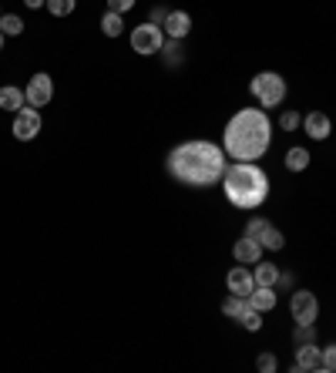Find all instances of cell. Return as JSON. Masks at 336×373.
<instances>
[{"mask_svg": "<svg viewBox=\"0 0 336 373\" xmlns=\"http://www.w3.org/2000/svg\"><path fill=\"white\" fill-rule=\"evenodd\" d=\"M320 347H316V339L313 343H296V360L289 370L293 373H310V370H320Z\"/></svg>", "mask_w": 336, "mask_h": 373, "instance_id": "obj_10", "label": "cell"}, {"mask_svg": "<svg viewBox=\"0 0 336 373\" xmlns=\"http://www.w3.org/2000/svg\"><path fill=\"white\" fill-rule=\"evenodd\" d=\"M24 7H31V11H37V7H48V0H24Z\"/></svg>", "mask_w": 336, "mask_h": 373, "instance_id": "obj_31", "label": "cell"}, {"mask_svg": "<svg viewBox=\"0 0 336 373\" xmlns=\"http://www.w3.org/2000/svg\"><path fill=\"white\" fill-rule=\"evenodd\" d=\"M162 31H165L168 41H185V37L192 34V14L189 11H168Z\"/></svg>", "mask_w": 336, "mask_h": 373, "instance_id": "obj_9", "label": "cell"}, {"mask_svg": "<svg viewBox=\"0 0 336 373\" xmlns=\"http://www.w3.org/2000/svg\"><path fill=\"white\" fill-rule=\"evenodd\" d=\"M162 47H165V31H162L158 24L145 21V24H138V27H132V51L135 54L152 58V54H162Z\"/></svg>", "mask_w": 336, "mask_h": 373, "instance_id": "obj_5", "label": "cell"}, {"mask_svg": "<svg viewBox=\"0 0 336 373\" xmlns=\"http://www.w3.org/2000/svg\"><path fill=\"white\" fill-rule=\"evenodd\" d=\"M0 17H4V7H0Z\"/></svg>", "mask_w": 336, "mask_h": 373, "instance_id": "obj_33", "label": "cell"}, {"mask_svg": "<svg viewBox=\"0 0 336 373\" xmlns=\"http://www.w3.org/2000/svg\"><path fill=\"white\" fill-rule=\"evenodd\" d=\"M289 313H293V323H316L320 300H316L310 290H296L289 296Z\"/></svg>", "mask_w": 336, "mask_h": 373, "instance_id": "obj_6", "label": "cell"}, {"mask_svg": "<svg viewBox=\"0 0 336 373\" xmlns=\"http://www.w3.org/2000/svg\"><path fill=\"white\" fill-rule=\"evenodd\" d=\"M256 370L259 373H276L279 370V357L276 353H269V350L259 353V357H256Z\"/></svg>", "mask_w": 336, "mask_h": 373, "instance_id": "obj_23", "label": "cell"}, {"mask_svg": "<svg viewBox=\"0 0 336 373\" xmlns=\"http://www.w3.org/2000/svg\"><path fill=\"white\" fill-rule=\"evenodd\" d=\"M249 94L256 98V105L269 111V108H279L286 101V78L276 74V71H259L249 81Z\"/></svg>", "mask_w": 336, "mask_h": 373, "instance_id": "obj_4", "label": "cell"}, {"mask_svg": "<svg viewBox=\"0 0 336 373\" xmlns=\"http://www.w3.org/2000/svg\"><path fill=\"white\" fill-rule=\"evenodd\" d=\"M236 323H239L242 329H249V333H259V329H263V313H259V310H252V306H246Z\"/></svg>", "mask_w": 336, "mask_h": 373, "instance_id": "obj_21", "label": "cell"}, {"mask_svg": "<svg viewBox=\"0 0 336 373\" xmlns=\"http://www.w3.org/2000/svg\"><path fill=\"white\" fill-rule=\"evenodd\" d=\"M269 175L256 162H232L222 175V192L236 209H259L266 198H269Z\"/></svg>", "mask_w": 336, "mask_h": 373, "instance_id": "obj_3", "label": "cell"}, {"mask_svg": "<svg viewBox=\"0 0 336 373\" xmlns=\"http://www.w3.org/2000/svg\"><path fill=\"white\" fill-rule=\"evenodd\" d=\"M320 370H323V373H336V343H330V347L320 353Z\"/></svg>", "mask_w": 336, "mask_h": 373, "instance_id": "obj_27", "label": "cell"}, {"mask_svg": "<svg viewBox=\"0 0 336 373\" xmlns=\"http://www.w3.org/2000/svg\"><path fill=\"white\" fill-rule=\"evenodd\" d=\"M165 168L168 175L182 182V185L189 188H212L222 182L229 168V155L212 145V141L205 138H195V141H182L175 145L165 158Z\"/></svg>", "mask_w": 336, "mask_h": 373, "instance_id": "obj_1", "label": "cell"}, {"mask_svg": "<svg viewBox=\"0 0 336 373\" xmlns=\"http://www.w3.org/2000/svg\"><path fill=\"white\" fill-rule=\"evenodd\" d=\"M121 31H125V21H121V14L105 11V17H101V34H105V37H121Z\"/></svg>", "mask_w": 336, "mask_h": 373, "instance_id": "obj_20", "label": "cell"}, {"mask_svg": "<svg viewBox=\"0 0 336 373\" xmlns=\"http://www.w3.org/2000/svg\"><path fill=\"white\" fill-rule=\"evenodd\" d=\"M252 280H256V286H279V269L276 262H256V269H252Z\"/></svg>", "mask_w": 336, "mask_h": 373, "instance_id": "obj_16", "label": "cell"}, {"mask_svg": "<svg viewBox=\"0 0 336 373\" xmlns=\"http://www.w3.org/2000/svg\"><path fill=\"white\" fill-rule=\"evenodd\" d=\"M310 162H313L310 152H306V148H300V145L286 152V168H289V172H306V168H310Z\"/></svg>", "mask_w": 336, "mask_h": 373, "instance_id": "obj_18", "label": "cell"}, {"mask_svg": "<svg viewBox=\"0 0 336 373\" xmlns=\"http://www.w3.org/2000/svg\"><path fill=\"white\" fill-rule=\"evenodd\" d=\"M246 306H249V300H246V296H229V300H222V316H229V320H239Z\"/></svg>", "mask_w": 336, "mask_h": 373, "instance_id": "obj_22", "label": "cell"}, {"mask_svg": "<svg viewBox=\"0 0 336 373\" xmlns=\"http://www.w3.org/2000/svg\"><path fill=\"white\" fill-rule=\"evenodd\" d=\"M313 339H316V323H296L293 343H313Z\"/></svg>", "mask_w": 336, "mask_h": 373, "instance_id": "obj_24", "label": "cell"}, {"mask_svg": "<svg viewBox=\"0 0 336 373\" xmlns=\"http://www.w3.org/2000/svg\"><path fill=\"white\" fill-rule=\"evenodd\" d=\"M226 286L232 296H246L249 300V292L256 290V280H252V269L249 266H236V269H229V276H226Z\"/></svg>", "mask_w": 336, "mask_h": 373, "instance_id": "obj_11", "label": "cell"}, {"mask_svg": "<svg viewBox=\"0 0 336 373\" xmlns=\"http://www.w3.org/2000/svg\"><path fill=\"white\" fill-rule=\"evenodd\" d=\"M303 131H306L313 141H326L333 135V121H330L326 111H310V115L303 118Z\"/></svg>", "mask_w": 336, "mask_h": 373, "instance_id": "obj_12", "label": "cell"}, {"mask_svg": "<svg viewBox=\"0 0 336 373\" xmlns=\"http://www.w3.org/2000/svg\"><path fill=\"white\" fill-rule=\"evenodd\" d=\"M24 94H27V105H31V108H44V105H51V98H54V81H51L48 71H37L34 78L27 81Z\"/></svg>", "mask_w": 336, "mask_h": 373, "instance_id": "obj_8", "label": "cell"}, {"mask_svg": "<svg viewBox=\"0 0 336 373\" xmlns=\"http://www.w3.org/2000/svg\"><path fill=\"white\" fill-rule=\"evenodd\" d=\"M279 128H283V131L303 128V115H300V111H283V115H279Z\"/></svg>", "mask_w": 336, "mask_h": 373, "instance_id": "obj_26", "label": "cell"}, {"mask_svg": "<svg viewBox=\"0 0 336 373\" xmlns=\"http://www.w3.org/2000/svg\"><path fill=\"white\" fill-rule=\"evenodd\" d=\"M24 105H27L24 88H14V84H4V88H0V108H4V111L17 115V111H21Z\"/></svg>", "mask_w": 336, "mask_h": 373, "instance_id": "obj_14", "label": "cell"}, {"mask_svg": "<svg viewBox=\"0 0 336 373\" xmlns=\"http://www.w3.org/2000/svg\"><path fill=\"white\" fill-rule=\"evenodd\" d=\"M259 245H263V249H269V252H279V249L286 245V235H283L276 225L269 222V225L263 229V235H259Z\"/></svg>", "mask_w": 336, "mask_h": 373, "instance_id": "obj_17", "label": "cell"}, {"mask_svg": "<svg viewBox=\"0 0 336 373\" xmlns=\"http://www.w3.org/2000/svg\"><path fill=\"white\" fill-rule=\"evenodd\" d=\"M0 51H4V31H0Z\"/></svg>", "mask_w": 336, "mask_h": 373, "instance_id": "obj_32", "label": "cell"}, {"mask_svg": "<svg viewBox=\"0 0 336 373\" xmlns=\"http://www.w3.org/2000/svg\"><path fill=\"white\" fill-rule=\"evenodd\" d=\"M249 306L259 310V313L276 310V286H256V290L249 292Z\"/></svg>", "mask_w": 336, "mask_h": 373, "instance_id": "obj_15", "label": "cell"}, {"mask_svg": "<svg viewBox=\"0 0 336 373\" xmlns=\"http://www.w3.org/2000/svg\"><path fill=\"white\" fill-rule=\"evenodd\" d=\"M0 31H4V37H21L24 34V17L21 14H4L0 17Z\"/></svg>", "mask_w": 336, "mask_h": 373, "instance_id": "obj_19", "label": "cell"}, {"mask_svg": "<svg viewBox=\"0 0 336 373\" xmlns=\"http://www.w3.org/2000/svg\"><path fill=\"white\" fill-rule=\"evenodd\" d=\"M74 7H78V0H48V11L54 17H68V14H74Z\"/></svg>", "mask_w": 336, "mask_h": 373, "instance_id": "obj_25", "label": "cell"}, {"mask_svg": "<svg viewBox=\"0 0 336 373\" xmlns=\"http://www.w3.org/2000/svg\"><path fill=\"white\" fill-rule=\"evenodd\" d=\"M138 4V0H108V11H115V14H128Z\"/></svg>", "mask_w": 336, "mask_h": 373, "instance_id": "obj_29", "label": "cell"}, {"mask_svg": "<svg viewBox=\"0 0 336 373\" xmlns=\"http://www.w3.org/2000/svg\"><path fill=\"white\" fill-rule=\"evenodd\" d=\"M273 141V121L263 108H239L229 118L226 131H222V152L232 162H256L263 158L266 148Z\"/></svg>", "mask_w": 336, "mask_h": 373, "instance_id": "obj_2", "label": "cell"}, {"mask_svg": "<svg viewBox=\"0 0 336 373\" xmlns=\"http://www.w3.org/2000/svg\"><path fill=\"white\" fill-rule=\"evenodd\" d=\"M232 256H236V262H242V266H256V262L263 259V245L256 242V239H249V235H242L239 242L232 245Z\"/></svg>", "mask_w": 336, "mask_h": 373, "instance_id": "obj_13", "label": "cell"}, {"mask_svg": "<svg viewBox=\"0 0 336 373\" xmlns=\"http://www.w3.org/2000/svg\"><path fill=\"white\" fill-rule=\"evenodd\" d=\"M41 111L31 105H24L17 115H14V138L17 141H34L37 135H41Z\"/></svg>", "mask_w": 336, "mask_h": 373, "instance_id": "obj_7", "label": "cell"}, {"mask_svg": "<svg viewBox=\"0 0 336 373\" xmlns=\"http://www.w3.org/2000/svg\"><path fill=\"white\" fill-rule=\"evenodd\" d=\"M165 17H168V11H162V7H158V11L152 14V24H158V27H162V24H165Z\"/></svg>", "mask_w": 336, "mask_h": 373, "instance_id": "obj_30", "label": "cell"}, {"mask_svg": "<svg viewBox=\"0 0 336 373\" xmlns=\"http://www.w3.org/2000/svg\"><path fill=\"white\" fill-rule=\"evenodd\" d=\"M269 225V219H263V215H256V219H249L246 222V233L242 235H249V239H256L259 242V235H263V229Z\"/></svg>", "mask_w": 336, "mask_h": 373, "instance_id": "obj_28", "label": "cell"}]
</instances>
